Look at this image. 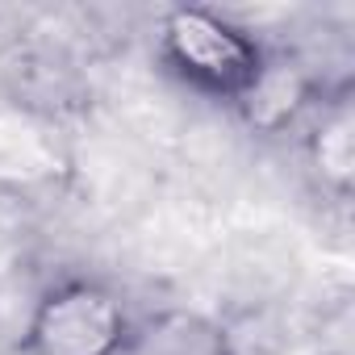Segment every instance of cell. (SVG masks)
<instances>
[{
  "mask_svg": "<svg viewBox=\"0 0 355 355\" xmlns=\"http://www.w3.org/2000/svg\"><path fill=\"white\" fill-rule=\"evenodd\" d=\"M326 84L313 67H305L297 55H284V51H272L268 55V67L263 76L255 80V88L243 96V105L234 109L255 134H288V130H301L305 117L326 101Z\"/></svg>",
  "mask_w": 355,
  "mask_h": 355,
  "instance_id": "3957f363",
  "label": "cell"
},
{
  "mask_svg": "<svg viewBox=\"0 0 355 355\" xmlns=\"http://www.w3.org/2000/svg\"><path fill=\"white\" fill-rule=\"evenodd\" d=\"M138 322L130 301L96 280L67 276L55 280L30 309L13 351L21 355H130Z\"/></svg>",
  "mask_w": 355,
  "mask_h": 355,
  "instance_id": "7a4b0ae2",
  "label": "cell"
},
{
  "mask_svg": "<svg viewBox=\"0 0 355 355\" xmlns=\"http://www.w3.org/2000/svg\"><path fill=\"white\" fill-rule=\"evenodd\" d=\"M134 347H150V355H230L218 326L193 313H163L150 326H138Z\"/></svg>",
  "mask_w": 355,
  "mask_h": 355,
  "instance_id": "5b68a950",
  "label": "cell"
},
{
  "mask_svg": "<svg viewBox=\"0 0 355 355\" xmlns=\"http://www.w3.org/2000/svg\"><path fill=\"white\" fill-rule=\"evenodd\" d=\"M268 55L272 46L255 30L205 5L167 9L155 34V59L175 84L230 109H239L255 88Z\"/></svg>",
  "mask_w": 355,
  "mask_h": 355,
  "instance_id": "6da1fadb",
  "label": "cell"
},
{
  "mask_svg": "<svg viewBox=\"0 0 355 355\" xmlns=\"http://www.w3.org/2000/svg\"><path fill=\"white\" fill-rule=\"evenodd\" d=\"M9 355H21V351H9Z\"/></svg>",
  "mask_w": 355,
  "mask_h": 355,
  "instance_id": "8992f818",
  "label": "cell"
},
{
  "mask_svg": "<svg viewBox=\"0 0 355 355\" xmlns=\"http://www.w3.org/2000/svg\"><path fill=\"white\" fill-rule=\"evenodd\" d=\"M301 150H305V163L313 171V180L347 201L351 197V184H355V101H351V88L338 84L326 92V101L305 117L301 125Z\"/></svg>",
  "mask_w": 355,
  "mask_h": 355,
  "instance_id": "277c9868",
  "label": "cell"
}]
</instances>
